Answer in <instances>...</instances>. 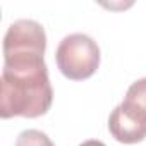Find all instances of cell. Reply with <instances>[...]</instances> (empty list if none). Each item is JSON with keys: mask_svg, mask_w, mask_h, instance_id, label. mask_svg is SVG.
<instances>
[{"mask_svg": "<svg viewBox=\"0 0 146 146\" xmlns=\"http://www.w3.org/2000/svg\"><path fill=\"white\" fill-rule=\"evenodd\" d=\"M53 102L45 58L5 60L0 78V117L36 119Z\"/></svg>", "mask_w": 146, "mask_h": 146, "instance_id": "1", "label": "cell"}, {"mask_svg": "<svg viewBox=\"0 0 146 146\" xmlns=\"http://www.w3.org/2000/svg\"><path fill=\"white\" fill-rule=\"evenodd\" d=\"M57 67L70 81H84L91 78L100 65L98 43L83 33L65 36L55 52Z\"/></svg>", "mask_w": 146, "mask_h": 146, "instance_id": "2", "label": "cell"}, {"mask_svg": "<svg viewBox=\"0 0 146 146\" xmlns=\"http://www.w3.org/2000/svg\"><path fill=\"white\" fill-rule=\"evenodd\" d=\"M46 50V35L40 23L19 19L12 23L4 36V57H43Z\"/></svg>", "mask_w": 146, "mask_h": 146, "instance_id": "3", "label": "cell"}, {"mask_svg": "<svg viewBox=\"0 0 146 146\" xmlns=\"http://www.w3.org/2000/svg\"><path fill=\"white\" fill-rule=\"evenodd\" d=\"M108 131L115 141L136 144L146 137V122L132 115L122 105H117L108 117Z\"/></svg>", "mask_w": 146, "mask_h": 146, "instance_id": "4", "label": "cell"}, {"mask_svg": "<svg viewBox=\"0 0 146 146\" xmlns=\"http://www.w3.org/2000/svg\"><path fill=\"white\" fill-rule=\"evenodd\" d=\"M120 105L132 115L146 122V78L137 79L129 86L124 102Z\"/></svg>", "mask_w": 146, "mask_h": 146, "instance_id": "5", "label": "cell"}, {"mask_svg": "<svg viewBox=\"0 0 146 146\" xmlns=\"http://www.w3.org/2000/svg\"><path fill=\"white\" fill-rule=\"evenodd\" d=\"M16 146H55V144L45 132L38 129H26L17 136Z\"/></svg>", "mask_w": 146, "mask_h": 146, "instance_id": "6", "label": "cell"}, {"mask_svg": "<svg viewBox=\"0 0 146 146\" xmlns=\"http://www.w3.org/2000/svg\"><path fill=\"white\" fill-rule=\"evenodd\" d=\"M79 146H107L103 141H98V139H88L84 143H81Z\"/></svg>", "mask_w": 146, "mask_h": 146, "instance_id": "7", "label": "cell"}]
</instances>
